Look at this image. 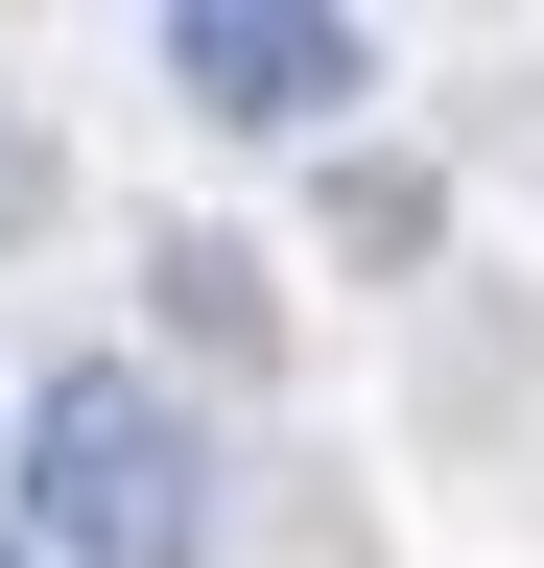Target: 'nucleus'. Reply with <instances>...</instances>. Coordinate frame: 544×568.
<instances>
[{
  "mask_svg": "<svg viewBox=\"0 0 544 568\" xmlns=\"http://www.w3.org/2000/svg\"><path fill=\"white\" fill-rule=\"evenodd\" d=\"M166 95H214L260 142H308L331 95H379V48L331 24V0H166Z\"/></svg>",
  "mask_w": 544,
  "mask_h": 568,
  "instance_id": "obj_2",
  "label": "nucleus"
},
{
  "mask_svg": "<svg viewBox=\"0 0 544 568\" xmlns=\"http://www.w3.org/2000/svg\"><path fill=\"white\" fill-rule=\"evenodd\" d=\"M0 568H48V545H24V521H0Z\"/></svg>",
  "mask_w": 544,
  "mask_h": 568,
  "instance_id": "obj_4",
  "label": "nucleus"
},
{
  "mask_svg": "<svg viewBox=\"0 0 544 568\" xmlns=\"http://www.w3.org/2000/svg\"><path fill=\"white\" fill-rule=\"evenodd\" d=\"M0 521H24L48 568H214V450H189V403L143 379V355H48Z\"/></svg>",
  "mask_w": 544,
  "mask_h": 568,
  "instance_id": "obj_1",
  "label": "nucleus"
},
{
  "mask_svg": "<svg viewBox=\"0 0 544 568\" xmlns=\"http://www.w3.org/2000/svg\"><path fill=\"white\" fill-rule=\"evenodd\" d=\"M0 237H48V142L24 119H0Z\"/></svg>",
  "mask_w": 544,
  "mask_h": 568,
  "instance_id": "obj_3",
  "label": "nucleus"
}]
</instances>
